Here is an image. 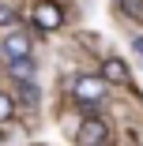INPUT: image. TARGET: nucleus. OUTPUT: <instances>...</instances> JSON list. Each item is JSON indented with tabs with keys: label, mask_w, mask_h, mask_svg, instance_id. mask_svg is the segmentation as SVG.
I'll use <instances>...</instances> for the list:
<instances>
[{
	"label": "nucleus",
	"mask_w": 143,
	"mask_h": 146,
	"mask_svg": "<svg viewBox=\"0 0 143 146\" xmlns=\"http://www.w3.org/2000/svg\"><path fill=\"white\" fill-rule=\"evenodd\" d=\"M105 86H109L105 79H91V75H83V79H75V82H72V94H75V101H79V105H87V109L94 112V105L105 98Z\"/></svg>",
	"instance_id": "f257e3e1"
},
{
	"label": "nucleus",
	"mask_w": 143,
	"mask_h": 146,
	"mask_svg": "<svg viewBox=\"0 0 143 146\" xmlns=\"http://www.w3.org/2000/svg\"><path fill=\"white\" fill-rule=\"evenodd\" d=\"M34 52V45H30V38H26L23 30H11L4 41H0V56H4V64L8 60H19V56H30Z\"/></svg>",
	"instance_id": "f03ea898"
},
{
	"label": "nucleus",
	"mask_w": 143,
	"mask_h": 146,
	"mask_svg": "<svg viewBox=\"0 0 143 146\" xmlns=\"http://www.w3.org/2000/svg\"><path fill=\"white\" fill-rule=\"evenodd\" d=\"M79 142H83V146H105V142H109V127H105V120H98V116L83 120V127H79Z\"/></svg>",
	"instance_id": "7ed1b4c3"
},
{
	"label": "nucleus",
	"mask_w": 143,
	"mask_h": 146,
	"mask_svg": "<svg viewBox=\"0 0 143 146\" xmlns=\"http://www.w3.org/2000/svg\"><path fill=\"white\" fill-rule=\"evenodd\" d=\"M34 23L42 26V30H56V26L64 23V15H60V8H56L53 0H38L34 4Z\"/></svg>",
	"instance_id": "20e7f679"
},
{
	"label": "nucleus",
	"mask_w": 143,
	"mask_h": 146,
	"mask_svg": "<svg viewBox=\"0 0 143 146\" xmlns=\"http://www.w3.org/2000/svg\"><path fill=\"white\" fill-rule=\"evenodd\" d=\"M102 79L105 82H128V64L121 56H105L102 60Z\"/></svg>",
	"instance_id": "39448f33"
},
{
	"label": "nucleus",
	"mask_w": 143,
	"mask_h": 146,
	"mask_svg": "<svg viewBox=\"0 0 143 146\" xmlns=\"http://www.w3.org/2000/svg\"><path fill=\"white\" fill-rule=\"evenodd\" d=\"M8 75L26 82V79H34V56H19V60H8Z\"/></svg>",
	"instance_id": "423d86ee"
},
{
	"label": "nucleus",
	"mask_w": 143,
	"mask_h": 146,
	"mask_svg": "<svg viewBox=\"0 0 143 146\" xmlns=\"http://www.w3.org/2000/svg\"><path fill=\"white\" fill-rule=\"evenodd\" d=\"M15 116V101H11V94H0V124H8Z\"/></svg>",
	"instance_id": "0eeeda50"
},
{
	"label": "nucleus",
	"mask_w": 143,
	"mask_h": 146,
	"mask_svg": "<svg viewBox=\"0 0 143 146\" xmlns=\"http://www.w3.org/2000/svg\"><path fill=\"white\" fill-rule=\"evenodd\" d=\"M19 94H23V101H30V105H38V86H34V79H26V82H19Z\"/></svg>",
	"instance_id": "6e6552de"
},
{
	"label": "nucleus",
	"mask_w": 143,
	"mask_h": 146,
	"mask_svg": "<svg viewBox=\"0 0 143 146\" xmlns=\"http://www.w3.org/2000/svg\"><path fill=\"white\" fill-rule=\"evenodd\" d=\"M121 8L128 15H136V19H143V0H121Z\"/></svg>",
	"instance_id": "1a4fd4ad"
},
{
	"label": "nucleus",
	"mask_w": 143,
	"mask_h": 146,
	"mask_svg": "<svg viewBox=\"0 0 143 146\" xmlns=\"http://www.w3.org/2000/svg\"><path fill=\"white\" fill-rule=\"evenodd\" d=\"M11 23H15V11L8 4H0V26H11Z\"/></svg>",
	"instance_id": "9d476101"
},
{
	"label": "nucleus",
	"mask_w": 143,
	"mask_h": 146,
	"mask_svg": "<svg viewBox=\"0 0 143 146\" xmlns=\"http://www.w3.org/2000/svg\"><path fill=\"white\" fill-rule=\"evenodd\" d=\"M132 45H136V52H139V56H143V38H136V41H132Z\"/></svg>",
	"instance_id": "9b49d317"
}]
</instances>
